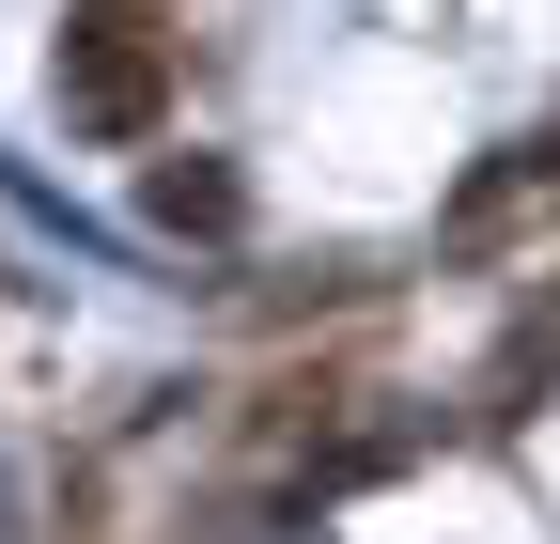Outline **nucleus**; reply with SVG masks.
Masks as SVG:
<instances>
[{
	"label": "nucleus",
	"instance_id": "nucleus-2",
	"mask_svg": "<svg viewBox=\"0 0 560 544\" xmlns=\"http://www.w3.org/2000/svg\"><path fill=\"white\" fill-rule=\"evenodd\" d=\"M545 389H560V296H529V311L499 327V358H482V389H467V404H482V421H529Z\"/></svg>",
	"mask_w": 560,
	"mask_h": 544
},
{
	"label": "nucleus",
	"instance_id": "nucleus-3",
	"mask_svg": "<svg viewBox=\"0 0 560 544\" xmlns=\"http://www.w3.org/2000/svg\"><path fill=\"white\" fill-rule=\"evenodd\" d=\"M140 202H156V234H234V218H249V187H234L219 156H156Z\"/></svg>",
	"mask_w": 560,
	"mask_h": 544
},
{
	"label": "nucleus",
	"instance_id": "nucleus-1",
	"mask_svg": "<svg viewBox=\"0 0 560 544\" xmlns=\"http://www.w3.org/2000/svg\"><path fill=\"white\" fill-rule=\"evenodd\" d=\"M156 109H172L156 0H79V16H62V125H79V141H156Z\"/></svg>",
	"mask_w": 560,
	"mask_h": 544
}]
</instances>
